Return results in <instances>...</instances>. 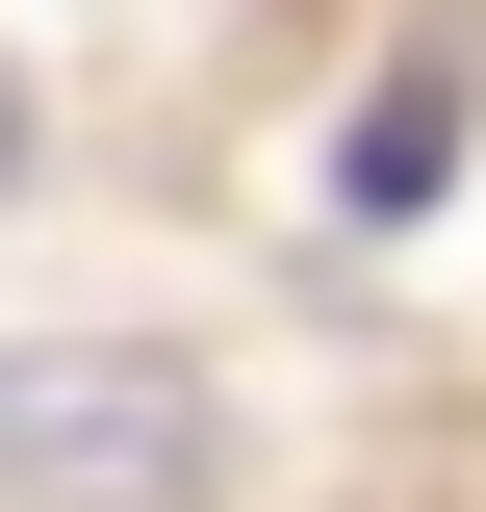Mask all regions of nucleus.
Returning a JSON list of instances; mask_svg holds the SVG:
<instances>
[{"label":"nucleus","mask_w":486,"mask_h":512,"mask_svg":"<svg viewBox=\"0 0 486 512\" xmlns=\"http://www.w3.org/2000/svg\"><path fill=\"white\" fill-rule=\"evenodd\" d=\"M435 154H461V52H410L359 103V205H435Z\"/></svg>","instance_id":"f03ea898"},{"label":"nucleus","mask_w":486,"mask_h":512,"mask_svg":"<svg viewBox=\"0 0 486 512\" xmlns=\"http://www.w3.org/2000/svg\"><path fill=\"white\" fill-rule=\"evenodd\" d=\"M0 410H26V487H52V512H77V487H103V512L180 487V384H154V359H128V384H103V359H26Z\"/></svg>","instance_id":"f257e3e1"},{"label":"nucleus","mask_w":486,"mask_h":512,"mask_svg":"<svg viewBox=\"0 0 486 512\" xmlns=\"http://www.w3.org/2000/svg\"><path fill=\"white\" fill-rule=\"evenodd\" d=\"M0 154H26V103H0Z\"/></svg>","instance_id":"7ed1b4c3"}]
</instances>
